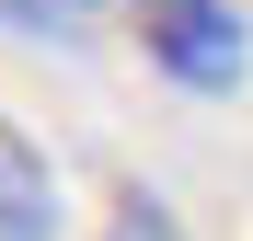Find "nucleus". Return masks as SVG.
Returning <instances> with one entry per match:
<instances>
[{
  "label": "nucleus",
  "instance_id": "1",
  "mask_svg": "<svg viewBox=\"0 0 253 241\" xmlns=\"http://www.w3.org/2000/svg\"><path fill=\"white\" fill-rule=\"evenodd\" d=\"M126 34L173 92H242V69H253L242 0H126Z\"/></svg>",
  "mask_w": 253,
  "mask_h": 241
},
{
  "label": "nucleus",
  "instance_id": "2",
  "mask_svg": "<svg viewBox=\"0 0 253 241\" xmlns=\"http://www.w3.org/2000/svg\"><path fill=\"white\" fill-rule=\"evenodd\" d=\"M0 241H58V161L23 115H0Z\"/></svg>",
  "mask_w": 253,
  "mask_h": 241
},
{
  "label": "nucleus",
  "instance_id": "3",
  "mask_svg": "<svg viewBox=\"0 0 253 241\" xmlns=\"http://www.w3.org/2000/svg\"><path fill=\"white\" fill-rule=\"evenodd\" d=\"M126 0H0V23L12 34H46V46H81V34H104Z\"/></svg>",
  "mask_w": 253,
  "mask_h": 241
},
{
  "label": "nucleus",
  "instance_id": "4",
  "mask_svg": "<svg viewBox=\"0 0 253 241\" xmlns=\"http://www.w3.org/2000/svg\"><path fill=\"white\" fill-rule=\"evenodd\" d=\"M104 241H184V230H173V207H161V195H115Z\"/></svg>",
  "mask_w": 253,
  "mask_h": 241
}]
</instances>
